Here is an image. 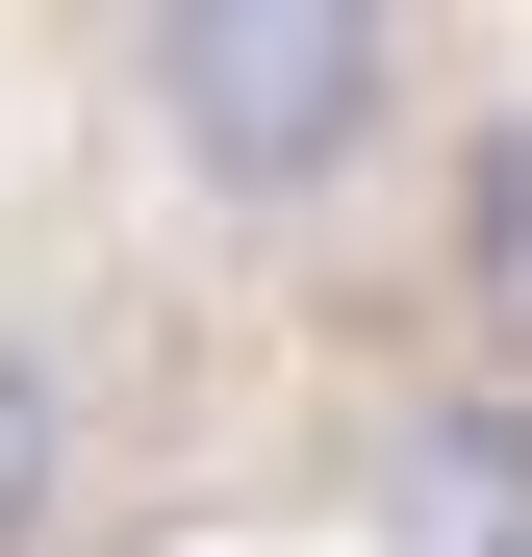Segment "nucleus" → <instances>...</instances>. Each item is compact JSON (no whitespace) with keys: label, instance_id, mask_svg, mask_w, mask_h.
I'll use <instances>...</instances> for the list:
<instances>
[{"label":"nucleus","instance_id":"f257e3e1","mask_svg":"<svg viewBox=\"0 0 532 557\" xmlns=\"http://www.w3.org/2000/svg\"><path fill=\"white\" fill-rule=\"evenodd\" d=\"M76 102L203 253H355L457 127V51L406 0H127L76 51Z\"/></svg>","mask_w":532,"mask_h":557},{"label":"nucleus","instance_id":"f03ea898","mask_svg":"<svg viewBox=\"0 0 532 557\" xmlns=\"http://www.w3.org/2000/svg\"><path fill=\"white\" fill-rule=\"evenodd\" d=\"M102 456H127V381L51 278H0V557H76L102 532Z\"/></svg>","mask_w":532,"mask_h":557}]
</instances>
